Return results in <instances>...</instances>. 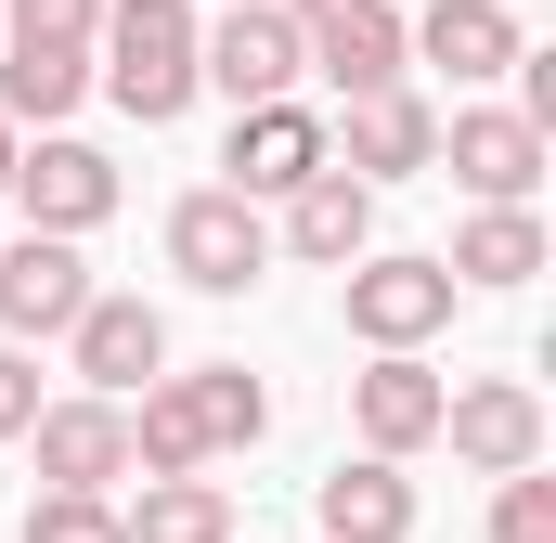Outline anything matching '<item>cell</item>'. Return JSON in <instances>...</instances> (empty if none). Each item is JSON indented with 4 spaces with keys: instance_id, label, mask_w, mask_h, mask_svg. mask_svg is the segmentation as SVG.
Segmentation results:
<instances>
[{
    "instance_id": "obj_15",
    "label": "cell",
    "mask_w": 556,
    "mask_h": 543,
    "mask_svg": "<svg viewBox=\"0 0 556 543\" xmlns=\"http://www.w3.org/2000/svg\"><path fill=\"white\" fill-rule=\"evenodd\" d=\"M298 52H311V78H337V104L402 91V13L389 0H337L324 26H298Z\"/></svg>"
},
{
    "instance_id": "obj_19",
    "label": "cell",
    "mask_w": 556,
    "mask_h": 543,
    "mask_svg": "<svg viewBox=\"0 0 556 543\" xmlns=\"http://www.w3.org/2000/svg\"><path fill=\"white\" fill-rule=\"evenodd\" d=\"M453 285H531L544 272V220L531 207H466V233H453Z\"/></svg>"
},
{
    "instance_id": "obj_28",
    "label": "cell",
    "mask_w": 556,
    "mask_h": 543,
    "mask_svg": "<svg viewBox=\"0 0 556 543\" xmlns=\"http://www.w3.org/2000/svg\"><path fill=\"white\" fill-rule=\"evenodd\" d=\"M233 13H273V0H233Z\"/></svg>"
},
{
    "instance_id": "obj_6",
    "label": "cell",
    "mask_w": 556,
    "mask_h": 543,
    "mask_svg": "<svg viewBox=\"0 0 556 543\" xmlns=\"http://www.w3.org/2000/svg\"><path fill=\"white\" fill-rule=\"evenodd\" d=\"M440 440H453V466H479V479H531V466H544V389H531V376H466V389L440 402Z\"/></svg>"
},
{
    "instance_id": "obj_17",
    "label": "cell",
    "mask_w": 556,
    "mask_h": 543,
    "mask_svg": "<svg viewBox=\"0 0 556 543\" xmlns=\"http://www.w3.org/2000/svg\"><path fill=\"white\" fill-rule=\"evenodd\" d=\"M311 518H324V543H415V479L376 466V453H350V466L311 492Z\"/></svg>"
},
{
    "instance_id": "obj_2",
    "label": "cell",
    "mask_w": 556,
    "mask_h": 543,
    "mask_svg": "<svg viewBox=\"0 0 556 543\" xmlns=\"http://www.w3.org/2000/svg\"><path fill=\"white\" fill-rule=\"evenodd\" d=\"M453 272L427 260V247H363V260L337 272V311H350V337L363 350H427L440 324H453Z\"/></svg>"
},
{
    "instance_id": "obj_26",
    "label": "cell",
    "mask_w": 556,
    "mask_h": 543,
    "mask_svg": "<svg viewBox=\"0 0 556 543\" xmlns=\"http://www.w3.org/2000/svg\"><path fill=\"white\" fill-rule=\"evenodd\" d=\"M26 427H39V363L0 350V440H26Z\"/></svg>"
},
{
    "instance_id": "obj_21",
    "label": "cell",
    "mask_w": 556,
    "mask_h": 543,
    "mask_svg": "<svg viewBox=\"0 0 556 543\" xmlns=\"http://www.w3.org/2000/svg\"><path fill=\"white\" fill-rule=\"evenodd\" d=\"M130 543H233V492L220 479H142V505H117Z\"/></svg>"
},
{
    "instance_id": "obj_14",
    "label": "cell",
    "mask_w": 556,
    "mask_h": 543,
    "mask_svg": "<svg viewBox=\"0 0 556 543\" xmlns=\"http://www.w3.org/2000/svg\"><path fill=\"white\" fill-rule=\"evenodd\" d=\"M220 194H247V207H285L298 181H324V117L311 104H247L233 117V142H220Z\"/></svg>"
},
{
    "instance_id": "obj_1",
    "label": "cell",
    "mask_w": 556,
    "mask_h": 543,
    "mask_svg": "<svg viewBox=\"0 0 556 543\" xmlns=\"http://www.w3.org/2000/svg\"><path fill=\"white\" fill-rule=\"evenodd\" d=\"M91 78L117 91V117L168 130L194 104V0H104V39H91Z\"/></svg>"
},
{
    "instance_id": "obj_27",
    "label": "cell",
    "mask_w": 556,
    "mask_h": 543,
    "mask_svg": "<svg viewBox=\"0 0 556 543\" xmlns=\"http://www.w3.org/2000/svg\"><path fill=\"white\" fill-rule=\"evenodd\" d=\"M13 155H26V130H13V117H0V194H13Z\"/></svg>"
},
{
    "instance_id": "obj_12",
    "label": "cell",
    "mask_w": 556,
    "mask_h": 543,
    "mask_svg": "<svg viewBox=\"0 0 556 543\" xmlns=\"http://www.w3.org/2000/svg\"><path fill=\"white\" fill-rule=\"evenodd\" d=\"M440 402H453V376H427V350H376V363L350 376V427H363L376 466L427 453V440H440Z\"/></svg>"
},
{
    "instance_id": "obj_9",
    "label": "cell",
    "mask_w": 556,
    "mask_h": 543,
    "mask_svg": "<svg viewBox=\"0 0 556 543\" xmlns=\"http://www.w3.org/2000/svg\"><path fill=\"white\" fill-rule=\"evenodd\" d=\"M91 298H104V285H91V260H78V247H52V233H13V247H0V350H39V337H65Z\"/></svg>"
},
{
    "instance_id": "obj_23",
    "label": "cell",
    "mask_w": 556,
    "mask_h": 543,
    "mask_svg": "<svg viewBox=\"0 0 556 543\" xmlns=\"http://www.w3.org/2000/svg\"><path fill=\"white\" fill-rule=\"evenodd\" d=\"M0 39H52V52H91V39H104V0H0Z\"/></svg>"
},
{
    "instance_id": "obj_16",
    "label": "cell",
    "mask_w": 556,
    "mask_h": 543,
    "mask_svg": "<svg viewBox=\"0 0 556 543\" xmlns=\"http://www.w3.org/2000/svg\"><path fill=\"white\" fill-rule=\"evenodd\" d=\"M273 247H298L311 272H350L363 247H376V194H363L350 168H324V181H298V194H285V233H273Z\"/></svg>"
},
{
    "instance_id": "obj_29",
    "label": "cell",
    "mask_w": 556,
    "mask_h": 543,
    "mask_svg": "<svg viewBox=\"0 0 556 543\" xmlns=\"http://www.w3.org/2000/svg\"><path fill=\"white\" fill-rule=\"evenodd\" d=\"M389 13H402V0H389Z\"/></svg>"
},
{
    "instance_id": "obj_11",
    "label": "cell",
    "mask_w": 556,
    "mask_h": 543,
    "mask_svg": "<svg viewBox=\"0 0 556 543\" xmlns=\"http://www.w3.org/2000/svg\"><path fill=\"white\" fill-rule=\"evenodd\" d=\"M427 155H440V104H427V91H363V104L324 130V168H350L363 194H376V181H415Z\"/></svg>"
},
{
    "instance_id": "obj_24",
    "label": "cell",
    "mask_w": 556,
    "mask_h": 543,
    "mask_svg": "<svg viewBox=\"0 0 556 543\" xmlns=\"http://www.w3.org/2000/svg\"><path fill=\"white\" fill-rule=\"evenodd\" d=\"M26 543H130V531H117L104 492H39V505H26Z\"/></svg>"
},
{
    "instance_id": "obj_13",
    "label": "cell",
    "mask_w": 556,
    "mask_h": 543,
    "mask_svg": "<svg viewBox=\"0 0 556 543\" xmlns=\"http://www.w3.org/2000/svg\"><path fill=\"white\" fill-rule=\"evenodd\" d=\"M26 453H39V492H104L117 505V479H130V402H39Z\"/></svg>"
},
{
    "instance_id": "obj_18",
    "label": "cell",
    "mask_w": 556,
    "mask_h": 543,
    "mask_svg": "<svg viewBox=\"0 0 556 543\" xmlns=\"http://www.w3.org/2000/svg\"><path fill=\"white\" fill-rule=\"evenodd\" d=\"M91 91V52H52V39H0V117L13 130H65Z\"/></svg>"
},
{
    "instance_id": "obj_20",
    "label": "cell",
    "mask_w": 556,
    "mask_h": 543,
    "mask_svg": "<svg viewBox=\"0 0 556 543\" xmlns=\"http://www.w3.org/2000/svg\"><path fill=\"white\" fill-rule=\"evenodd\" d=\"M130 479H207V427L181 402V376H155L130 402Z\"/></svg>"
},
{
    "instance_id": "obj_7",
    "label": "cell",
    "mask_w": 556,
    "mask_h": 543,
    "mask_svg": "<svg viewBox=\"0 0 556 543\" xmlns=\"http://www.w3.org/2000/svg\"><path fill=\"white\" fill-rule=\"evenodd\" d=\"M65 350H78V402H142L168 376V311L155 298H91L65 324Z\"/></svg>"
},
{
    "instance_id": "obj_3",
    "label": "cell",
    "mask_w": 556,
    "mask_h": 543,
    "mask_svg": "<svg viewBox=\"0 0 556 543\" xmlns=\"http://www.w3.org/2000/svg\"><path fill=\"white\" fill-rule=\"evenodd\" d=\"M13 207H26V233L78 247V233H104V220H117V155H104V142L39 130L26 155H13Z\"/></svg>"
},
{
    "instance_id": "obj_10",
    "label": "cell",
    "mask_w": 556,
    "mask_h": 543,
    "mask_svg": "<svg viewBox=\"0 0 556 543\" xmlns=\"http://www.w3.org/2000/svg\"><path fill=\"white\" fill-rule=\"evenodd\" d=\"M427 168H453L479 207H531V181H544V130H531V117H505V104H453Z\"/></svg>"
},
{
    "instance_id": "obj_8",
    "label": "cell",
    "mask_w": 556,
    "mask_h": 543,
    "mask_svg": "<svg viewBox=\"0 0 556 543\" xmlns=\"http://www.w3.org/2000/svg\"><path fill=\"white\" fill-rule=\"evenodd\" d=\"M518 13L505 0H415L402 13V65H440L453 91H479V78H518Z\"/></svg>"
},
{
    "instance_id": "obj_25",
    "label": "cell",
    "mask_w": 556,
    "mask_h": 543,
    "mask_svg": "<svg viewBox=\"0 0 556 543\" xmlns=\"http://www.w3.org/2000/svg\"><path fill=\"white\" fill-rule=\"evenodd\" d=\"M492 543H556V479H492Z\"/></svg>"
},
{
    "instance_id": "obj_5",
    "label": "cell",
    "mask_w": 556,
    "mask_h": 543,
    "mask_svg": "<svg viewBox=\"0 0 556 543\" xmlns=\"http://www.w3.org/2000/svg\"><path fill=\"white\" fill-rule=\"evenodd\" d=\"M298 78H311V52H298L285 13H220V26H194V91H220L233 117H247V104H298Z\"/></svg>"
},
{
    "instance_id": "obj_4",
    "label": "cell",
    "mask_w": 556,
    "mask_h": 543,
    "mask_svg": "<svg viewBox=\"0 0 556 543\" xmlns=\"http://www.w3.org/2000/svg\"><path fill=\"white\" fill-rule=\"evenodd\" d=\"M168 272H181L194 298H247V285L273 272V220H260L247 194H220V181H207V194H181V207H168Z\"/></svg>"
},
{
    "instance_id": "obj_22",
    "label": "cell",
    "mask_w": 556,
    "mask_h": 543,
    "mask_svg": "<svg viewBox=\"0 0 556 543\" xmlns=\"http://www.w3.org/2000/svg\"><path fill=\"white\" fill-rule=\"evenodd\" d=\"M181 402H194V427H207V466H220V453H247V440L273 427V389H260L247 363H194V376H181Z\"/></svg>"
}]
</instances>
